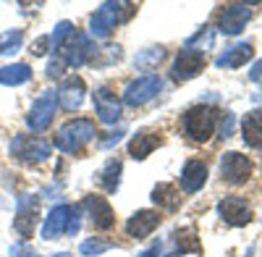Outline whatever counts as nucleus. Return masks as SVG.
<instances>
[{
    "instance_id": "nucleus-33",
    "label": "nucleus",
    "mask_w": 262,
    "mask_h": 257,
    "mask_svg": "<svg viewBox=\"0 0 262 257\" xmlns=\"http://www.w3.org/2000/svg\"><path fill=\"white\" fill-rule=\"evenodd\" d=\"M11 257H34V249L21 242V244H13L11 247Z\"/></svg>"
},
{
    "instance_id": "nucleus-17",
    "label": "nucleus",
    "mask_w": 262,
    "mask_h": 257,
    "mask_svg": "<svg viewBox=\"0 0 262 257\" xmlns=\"http://www.w3.org/2000/svg\"><path fill=\"white\" fill-rule=\"evenodd\" d=\"M84 79L81 76H66L63 84H60V90H58V102H60V108L63 111H76L81 108V102H84Z\"/></svg>"
},
{
    "instance_id": "nucleus-20",
    "label": "nucleus",
    "mask_w": 262,
    "mask_h": 257,
    "mask_svg": "<svg viewBox=\"0 0 262 257\" xmlns=\"http://www.w3.org/2000/svg\"><path fill=\"white\" fill-rule=\"evenodd\" d=\"M252 55H254L252 42H242V45H233V48L223 50L215 63H217V69H238V66H244L247 60H252Z\"/></svg>"
},
{
    "instance_id": "nucleus-14",
    "label": "nucleus",
    "mask_w": 262,
    "mask_h": 257,
    "mask_svg": "<svg viewBox=\"0 0 262 257\" xmlns=\"http://www.w3.org/2000/svg\"><path fill=\"white\" fill-rule=\"evenodd\" d=\"M217 216H221L228 226H247V223H252V207L242 197L228 195L217 202Z\"/></svg>"
},
{
    "instance_id": "nucleus-29",
    "label": "nucleus",
    "mask_w": 262,
    "mask_h": 257,
    "mask_svg": "<svg viewBox=\"0 0 262 257\" xmlns=\"http://www.w3.org/2000/svg\"><path fill=\"white\" fill-rule=\"evenodd\" d=\"M66 69H69V66H66V60H63L58 53H53V60L48 63V76H50V79H60V76L66 74Z\"/></svg>"
},
{
    "instance_id": "nucleus-11",
    "label": "nucleus",
    "mask_w": 262,
    "mask_h": 257,
    "mask_svg": "<svg viewBox=\"0 0 262 257\" xmlns=\"http://www.w3.org/2000/svg\"><path fill=\"white\" fill-rule=\"evenodd\" d=\"M37 218H39V197L37 195H21L18 207H16V221H13V228L18 237L29 239L34 233Z\"/></svg>"
},
{
    "instance_id": "nucleus-13",
    "label": "nucleus",
    "mask_w": 262,
    "mask_h": 257,
    "mask_svg": "<svg viewBox=\"0 0 262 257\" xmlns=\"http://www.w3.org/2000/svg\"><path fill=\"white\" fill-rule=\"evenodd\" d=\"M252 18V8L244 6V3H236V6H226L221 13H217V29H221L223 34L233 37L238 34Z\"/></svg>"
},
{
    "instance_id": "nucleus-19",
    "label": "nucleus",
    "mask_w": 262,
    "mask_h": 257,
    "mask_svg": "<svg viewBox=\"0 0 262 257\" xmlns=\"http://www.w3.org/2000/svg\"><path fill=\"white\" fill-rule=\"evenodd\" d=\"M181 189L186 195H194V191H200L205 184H207V165L202 160H186L184 168H181Z\"/></svg>"
},
{
    "instance_id": "nucleus-35",
    "label": "nucleus",
    "mask_w": 262,
    "mask_h": 257,
    "mask_svg": "<svg viewBox=\"0 0 262 257\" xmlns=\"http://www.w3.org/2000/svg\"><path fill=\"white\" fill-rule=\"evenodd\" d=\"M137 257H163V244L158 242V244H152L149 249H144L142 254H137Z\"/></svg>"
},
{
    "instance_id": "nucleus-12",
    "label": "nucleus",
    "mask_w": 262,
    "mask_h": 257,
    "mask_svg": "<svg viewBox=\"0 0 262 257\" xmlns=\"http://www.w3.org/2000/svg\"><path fill=\"white\" fill-rule=\"evenodd\" d=\"M76 212H79V207H74V205H58V207H53L50 216L45 218V226H42V239L53 242V239H60L63 233H69L71 221L76 218Z\"/></svg>"
},
{
    "instance_id": "nucleus-9",
    "label": "nucleus",
    "mask_w": 262,
    "mask_h": 257,
    "mask_svg": "<svg viewBox=\"0 0 262 257\" xmlns=\"http://www.w3.org/2000/svg\"><path fill=\"white\" fill-rule=\"evenodd\" d=\"M252 170H254L252 160H249L247 155H242V153H226L223 160H221V176H223V181L231 184V186L247 184L249 176H252Z\"/></svg>"
},
{
    "instance_id": "nucleus-2",
    "label": "nucleus",
    "mask_w": 262,
    "mask_h": 257,
    "mask_svg": "<svg viewBox=\"0 0 262 257\" xmlns=\"http://www.w3.org/2000/svg\"><path fill=\"white\" fill-rule=\"evenodd\" d=\"M217 108L212 105H194L181 116V126H184V134L196 142V144H205L210 142V137L215 134V123H217Z\"/></svg>"
},
{
    "instance_id": "nucleus-16",
    "label": "nucleus",
    "mask_w": 262,
    "mask_h": 257,
    "mask_svg": "<svg viewBox=\"0 0 262 257\" xmlns=\"http://www.w3.org/2000/svg\"><path fill=\"white\" fill-rule=\"evenodd\" d=\"M95 111L102 123L113 126L116 121H121V100L107 87H100V90H95Z\"/></svg>"
},
{
    "instance_id": "nucleus-18",
    "label": "nucleus",
    "mask_w": 262,
    "mask_h": 257,
    "mask_svg": "<svg viewBox=\"0 0 262 257\" xmlns=\"http://www.w3.org/2000/svg\"><path fill=\"white\" fill-rule=\"evenodd\" d=\"M160 144H163L160 132L142 128V132H137L134 137H131V142H128V155L134 158V160H144V158H149L152 153H155Z\"/></svg>"
},
{
    "instance_id": "nucleus-7",
    "label": "nucleus",
    "mask_w": 262,
    "mask_h": 257,
    "mask_svg": "<svg viewBox=\"0 0 262 257\" xmlns=\"http://www.w3.org/2000/svg\"><path fill=\"white\" fill-rule=\"evenodd\" d=\"M160 90H163V79H160L158 74H144V76L134 79V81H131L128 87H126L123 102L131 105V108H139V105L149 102Z\"/></svg>"
},
{
    "instance_id": "nucleus-31",
    "label": "nucleus",
    "mask_w": 262,
    "mask_h": 257,
    "mask_svg": "<svg viewBox=\"0 0 262 257\" xmlns=\"http://www.w3.org/2000/svg\"><path fill=\"white\" fill-rule=\"evenodd\" d=\"M233 126H236V116L233 113H223V126H221V139H228L231 132H233Z\"/></svg>"
},
{
    "instance_id": "nucleus-24",
    "label": "nucleus",
    "mask_w": 262,
    "mask_h": 257,
    "mask_svg": "<svg viewBox=\"0 0 262 257\" xmlns=\"http://www.w3.org/2000/svg\"><path fill=\"white\" fill-rule=\"evenodd\" d=\"M152 202H155V205H160V207H165L168 212H176V210L181 207L179 189L173 186V184H165V181H160L155 189H152Z\"/></svg>"
},
{
    "instance_id": "nucleus-28",
    "label": "nucleus",
    "mask_w": 262,
    "mask_h": 257,
    "mask_svg": "<svg viewBox=\"0 0 262 257\" xmlns=\"http://www.w3.org/2000/svg\"><path fill=\"white\" fill-rule=\"evenodd\" d=\"M21 39H24V32H21V29L0 34V53H16L18 45H21Z\"/></svg>"
},
{
    "instance_id": "nucleus-30",
    "label": "nucleus",
    "mask_w": 262,
    "mask_h": 257,
    "mask_svg": "<svg viewBox=\"0 0 262 257\" xmlns=\"http://www.w3.org/2000/svg\"><path fill=\"white\" fill-rule=\"evenodd\" d=\"M152 53H147V55H142L139 58V63H144V66H155V63H160L163 58H165V50L163 48H149Z\"/></svg>"
},
{
    "instance_id": "nucleus-15",
    "label": "nucleus",
    "mask_w": 262,
    "mask_h": 257,
    "mask_svg": "<svg viewBox=\"0 0 262 257\" xmlns=\"http://www.w3.org/2000/svg\"><path fill=\"white\" fill-rule=\"evenodd\" d=\"M163 223L158 210H137L134 216L126 221V233L131 239H147L152 231H158V226Z\"/></svg>"
},
{
    "instance_id": "nucleus-5",
    "label": "nucleus",
    "mask_w": 262,
    "mask_h": 257,
    "mask_svg": "<svg viewBox=\"0 0 262 257\" xmlns=\"http://www.w3.org/2000/svg\"><path fill=\"white\" fill-rule=\"evenodd\" d=\"M58 55L66 60V66H74V69H79V66H84V63H95V55H97V48H95V42H92V37L90 34H84V32H74L69 39L63 42V48L58 50Z\"/></svg>"
},
{
    "instance_id": "nucleus-8",
    "label": "nucleus",
    "mask_w": 262,
    "mask_h": 257,
    "mask_svg": "<svg viewBox=\"0 0 262 257\" xmlns=\"http://www.w3.org/2000/svg\"><path fill=\"white\" fill-rule=\"evenodd\" d=\"M202 69H205V53L202 50H194V48H184L176 55V60H173L170 79L184 84V81L194 79L196 74H202Z\"/></svg>"
},
{
    "instance_id": "nucleus-3",
    "label": "nucleus",
    "mask_w": 262,
    "mask_h": 257,
    "mask_svg": "<svg viewBox=\"0 0 262 257\" xmlns=\"http://www.w3.org/2000/svg\"><path fill=\"white\" fill-rule=\"evenodd\" d=\"M134 11H137L134 3H102L90 18V37L107 39L113 34V29L121 21H126Z\"/></svg>"
},
{
    "instance_id": "nucleus-32",
    "label": "nucleus",
    "mask_w": 262,
    "mask_h": 257,
    "mask_svg": "<svg viewBox=\"0 0 262 257\" xmlns=\"http://www.w3.org/2000/svg\"><path fill=\"white\" fill-rule=\"evenodd\" d=\"M48 48H50V34L34 39V45H32V50H29V53H34V55H45V53H48Z\"/></svg>"
},
{
    "instance_id": "nucleus-6",
    "label": "nucleus",
    "mask_w": 262,
    "mask_h": 257,
    "mask_svg": "<svg viewBox=\"0 0 262 257\" xmlns=\"http://www.w3.org/2000/svg\"><path fill=\"white\" fill-rule=\"evenodd\" d=\"M55 111H58V90H45L39 95V100L32 105V111L27 116V123L34 134H42L48 132L53 118H55Z\"/></svg>"
},
{
    "instance_id": "nucleus-23",
    "label": "nucleus",
    "mask_w": 262,
    "mask_h": 257,
    "mask_svg": "<svg viewBox=\"0 0 262 257\" xmlns=\"http://www.w3.org/2000/svg\"><path fill=\"white\" fill-rule=\"evenodd\" d=\"M121 174H123V163L118 158H111L102 168H100V174H97V181L100 186L107 191V195H116L118 186H121Z\"/></svg>"
},
{
    "instance_id": "nucleus-36",
    "label": "nucleus",
    "mask_w": 262,
    "mask_h": 257,
    "mask_svg": "<svg viewBox=\"0 0 262 257\" xmlns=\"http://www.w3.org/2000/svg\"><path fill=\"white\" fill-rule=\"evenodd\" d=\"M249 79H252V81H259V79H262V60H259V63H254V69H252Z\"/></svg>"
},
{
    "instance_id": "nucleus-27",
    "label": "nucleus",
    "mask_w": 262,
    "mask_h": 257,
    "mask_svg": "<svg viewBox=\"0 0 262 257\" xmlns=\"http://www.w3.org/2000/svg\"><path fill=\"white\" fill-rule=\"evenodd\" d=\"M107 249H113V242H105V239H86V242H81V247H79V252L84 254V257H92V254H102V252H107Z\"/></svg>"
},
{
    "instance_id": "nucleus-25",
    "label": "nucleus",
    "mask_w": 262,
    "mask_h": 257,
    "mask_svg": "<svg viewBox=\"0 0 262 257\" xmlns=\"http://www.w3.org/2000/svg\"><path fill=\"white\" fill-rule=\"evenodd\" d=\"M32 79V69L27 63H11V66L0 69V84L6 87H18V84H27Z\"/></svg>"
},
{
    "instance_id": "nucleus-22",
    "label": "nucleus",
    "mask_w": 262,
    "mask_h": 257,
    "mask_svg": "<svg viewBox=\"0 0 262 257\" xmlns=\"http://www.w3.org/2000/svg\"><path fill=\"white\" fill-rule=\"evenodd\" d=\"M242 137L249 147L262 149V111H249L242 118Z\"/></svg>"
},
{
    "instance_id": "nucleus-26",
    "label": "nucleus",
    "mask_w": 262,
    "mask_h": 257,
    "mask_svg": "<svg viewBox=\"0 0 262 257\" xmlns=\"http://www.w3.org/2000/svg\"><path fill=\"white\" fill-rule=\"evenodd\" d=\"M74 32H76V27L71 24V21H60V24L55 27V32L50 34V50H53V53H58V50L63 48V42L69 39Z\"/></svg>"
},
{
    "instance_id": "nucleus-21",
    "label": "nucleus",
    "mask_w": 262,
    "mask_h": 257,
    "mask_svg": "<svg viewBox=\"0 0 262 257\" xmlns=\"http://www.w3.org/2000/svg\"><path fill=\"white\" fill-rule=\"evenodd\" d=\"M173 244H176V252L170 257H181V254H202V244H200V237H196L194 228H179L173 231Z\"/></svg>"
},
{
    "instance_id": "nucleus-1",
    "label": "nucleus",
    "mask_w": 262,
    "mask_h": 257,
    "mask_svg": "<svg viewBox=\"0 0 262 257\" xmlns=\"http://www.w3.org/2000/svg\"><path fill=\"white\" fill-rule=\"evenodd\" d=\"M95 137H97L95 121H90V118H74V121L60 126V132L55 134V147L60 149V153L79 155Z\"/></svg>"
},
{
    "instance_id": "nucleus-37",
    "label": "nucleus",
    "mask_w": 262,
    "mask_h": 257,
    "mask_svg": "<svg viewBox=\"0 0 262 257\" xmlns=\"http://www.w3.org/2000/svg\"><path fill=\"white\" fill-rule=\"evenodd\" d=\"M55 257H71L69 252H60V254H55Z\"/></svg>"
},
{
    "instance_id": "nucleus-4",
    "label": "nucleus",
    "mask_w": 262,
    "mask_h": 257,
    "mask_svg": "<svg viewBox=\"0 0 262 257\" xmlns=\"http://www.w3.org/2000/svg\"><path fill=\"white\" fill-rule=\"evenodd\" d=\"M11 155L18 160V163H42V160H48L53 155V144L45 142V139H39V137H29V134H16L11 139Z\"/></svg>"
},
{
    "instance_id": "nucleus-10",
    "label": "nucleus",
    "mask_w": 262,
    "mask_h": 257,
    "mask_svg": "<svg viewBox=\"0 0 262 257\" xmlns=\"http://www.w3.org/2000/svg\"><path fill=\"white\" fill-rule=\"evenodd\" d=\"M81 207L86 210V218H90L92 228L95 231H107V228H113L116 226V212L111 207V202H107L105 197L100 195H86Z\"/></svg>"
},
{
    "instance_id": "nucleus-34",
    "label": "nucleus",
    "mask_w": 262,
    "mask_h": 257,
    "mask_svg": "<svg viewBox=\"0 0 262 257\" xmlns=\"http://www.w3.org/2000/svg\"><path fill=\"white\" fill-rule=\"evenodd\" d=\"M123 139V128H118V132H113L111 137H107V139H102L100 142V147H111V144H118Z\"/></svg>"
}]
</instances>
